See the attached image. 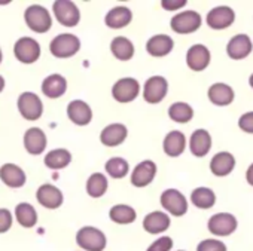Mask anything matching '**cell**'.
<instances>
[{"mask_svg": "<svg viewBox=\"0 0 253 251\" xmlns=\"http://www.w3.org/2000/svg\"><path fill=\"white\" fill-rule=\"evenodd\" d=\"M235 168V158L229 152H219L210 161V171L216 177H225Z\"/></svg>", "mask_w": 253, "mask_h": 251, "instance_id": "obj_20", "label": "cell"}, {"mask_svg": "<svg viewBox=\"0 0 253 251\" xmlns=\"http://www.w3.org/2000/svg\"><path fill=\"white\" fill-rule=\"evenodd\" d=\"M126 136H128V130H126L125 125L110 123L101 131L100 142H101V144H104L107 147H116L125 142Z\"/></svg>", "mask_w": 253, "mask_h": 251, "instance_id": "obj_16", "label": "cell"}, {"mask_svg": "<svg viewBox=\"0 0 253 251\" xmlns=\"http://www.w3.org/2000/svg\"><path fill=\"white\" fill-rule=\"evenodd\" d=\"M0 63H2V51H0Z\"/></svg>", "mask_w": 253, "mask_h": 251, "instance_id": "obj_45", "label": "cell"}, {"mask_svg": "<svg viewBox=\"0 0 253 251\" xmlns=\"http://www.w3.org/2000/svg\"><path fill=\"white\" fill-rule=\"evenodd\" d=\"M67 89V80L61 74H51L42 83V91L48 98H60Z\"/></svg>", "mask_w": 253, "mask_h": 251, "instance_id": "obj_29", "label": "cell"}, {"mask_svg": "<svg viewBox=\"0 0 253 251\" xmlns=\"http://www.w3.org/2000/svg\"><path fill=\"white\" fill-rule=\"evenodd\" d=\"M15 215H17L18 223L23 227H33L38 223V213H36L35 207L27 204V202H23V204L17 205Z\"/></svg>", "mask_w": 253, "mask_h": 251, "instance_id": "obj_35", "label": "cell"}, {"mask_svg": "<svg viewBox=\"0 0 253 251\" xmlns=\"http://www.w3.org/2000/svg\"><path fill=\"white\" fill-rule=\"evenodd\" d=\"M11 226H12V214L5 208H0V233L8 232Z\"/></svg>", "mask_w": 253, "mask_h": 251, "instance_id": "obj_40", "label": "cell"}, {"mask_svg": "<svg viewBox=\"0 0 253 251\" xmlns=\"http://www.w3.org/2000/svg\"><path fill=\"white\" fill-rule=\"evenodd\" d=\"M249 85L253 88V73H252V74H250V77H249Z\"/></svg>", "mask_w": 253, "mask_h": 251, "instance_id": "obj_44", "label": "cell"}, {"mask_svg": "<svg viewBox=\"0 0 253 251\" xmlns=\"http://www.w3.org/2000/svg\"><path fill=\"white\" fill-rule=\"evenodd\" d=\"M52 9H54V15H55L57 21L61 26H64V27L78 26V23L81 20V12L73 2H69V0H57V2L52 5Z\"/></svg>", "mask_w": 253, "mask_h": 251, "instance_id": "obj_8", "label": "cell"}, {"mask_svg": "<svg viewBox=\"0 0 253 251\" xmlns=\"http://www.w3.org/2000/svg\"><path fill=\"white\" fill-rule=\"evenodd\" d=\"M109 217L113 223L116 224H130L137 218V213L133 207L125 205V204H118L113 205L109 211Z\"/></svg>", "mask_w": 253, "mask_h": 251, "instance_id": "obj_30", "label": "cell"}, {"mask_svg": "<svg viewBox=\"0 0 253 251\" xmlns=\"http://www.w3.org/2000/svg\"><path fill=\"white\" fill-rule=\"evenodd\" d=\"M51 54L57 58H70L81 49V40L75 35L64 33L52 39L49 45Z\"/></svg>", "mask_w": 253, "mask_h": 251, "instance_id": "obj_3", "label": "cell"}, {"mask_svg": "<svg viewBox=\"0 0 253 251\" xmlns=\"http://www.w3.org/2000/svg\"><path fill=\"white\" fill-rule=\"evenodd\" d=\"M189 149H191V153L197 158L206 156L211 149V137L209 131L206 130L194 131L189 139Z\"/></svg>", "mask_w": 253, "mask_h": 251, "instance_id": "obj_23", "label": "cell"}, {"mask_svg": "<svg viewBox=\"0 0 253 251\" xmlns=\"http://www.w3.org/2000/svg\"><path fill=\"white\" fill-rule=\"evenodd\" d=\"M18 110L27 120H38L43 113V104L41 98L33 92H24L18 98Z\"/></svg>", "mask_w": 253, "mask_h": 251, "instance_id": "obj_10", "label": "cell"}, {"mask_svg": "<svg viewBox=\"0 0 253 251\" xmlns=\"http://www.w3.org/2000/svg\"><path fill=\"white\" fill-rule=\"evenodd\" d=\"M246 180L250 186H253V164L247 168V173H246Z\"/></svg>", "mask_w": 253, "mask_h": 251, "instance_id": "obj_42", "label": "cell"}, {"mask_svg": "<svg viewBox=\"0 0 253 251\" xmlns=\"http://www.w3.org/2000/svg\"><path fill=\"white\" fill-rule=\"evenodd\" d=\"M3 88H5V79H3L2 76H0V92L3 91Z\"/></svg>", "mask_w": 253, "mask_h": 251, "instance_id": "obj_43", "label": "cell"}, {"mask_svg": "<svg viewBox=\"0 0 253 251\" xmlns=\"http://www.w3.org/2000/svg\"><path fill=\"white\" fill-rule=\"evenodd\" d=\"M170 224L171 220L164 211H152L143 218V229L151 235L164 233L170 227Z\"/></svg>", "mask_w": 253, "mask_h": 251, "instance_id": "obj_18", "label": "cell"}, {"mask_svg": "<svg viewBox=\"0 0 253 251\" xmlns=\"http://www.w3.org/2000/svg\"><path fill=\"white\" fill-rule=\"evenodd\" d=\"M161 207L174 217H182L188 211V201L177 189H167L161 195Z\"/></svg>", "mask_w": 253, "mask_h": 251, "instance_id": "obj_5", "label": "cell"}, {"mask_svg": "<svg viewBox=\"0 0 253 251\" xmlns=\"http://www.w3.org/2000/svg\"><path fill=\"white\" fill-rule=\"evenodd\" d=\"M72 161V155L69 150L66 149H55L51 150L46 156H45V165L51 170H61L66 168Z\"/></svg>", "mask_w": 253, "mask_h": 251, "instance_id": "obj_33", "label": "cell"}, {"mask_svg": "<svg viewBox=\"0 0 253 251\" xmlns=\"http://www.w3.org/2000/svg\"><path fill=\"white\" fill-rule=\"evenodd\" d=\"M161 5L166 11H176L186 5V0H163Z\"/></svg>", "mask_w": 253, "mask_h": 251, "instance_id": "obj_41", "label": "cell"}, {"mask_svg": "<svg viewBox=\"0 0 253 251\" xmlns=\"http://www.w3.org/2000/svg\"><path fill=\"white\" fill-rule=\"evenodd\" d=\"M210 60H211V55H210L209 48L201 43L192 45L186 52V64L194 72L206 70L210 64Z\"/></svg>", "mask_w": 253, "mask_h": 251, "instance_id": "obj_13", "label": "cell"}, {"mask_svg": "<svg viewBox=\"0 0 253 251\" xmlns=\"http://www.w3.org/2000/svg\"><path fill=\"white\" fill-rule=\"evenodd\" d=\"M209 100L214 104V106H229L232 101H234V89L226 85V83H213L210 88H209Z\"/></svg>", "mask_w": 253, "mask_h": 251, "instance_id": "obj_24", "label": "cell"}, {"mask_svg": "<svg viewBox=\"0 0 253 251\" xmlns=\"http://www.w3.org/2000/svg\"><path fill=\"white\" fill-rule=\"evenodd\" d=\"M173 248V239L170 236H160L154 241L146 251H170Z\"/></svg>", "mask_w": 253, "mask_h": 251, "instance_id": "obj_38", "label": "cell"}, {"mask_svg": "<svg viewBox=\"0 0 253 251\" xmlns=\"http://www.w3.org/2000/svg\"><path fill=\"white\" fill-rule=\"evenodd\" d=\"M14 52H15V57L21 63L32 64L38 61V58L41 57V46L32 37H21L20 40H17L14 46Z\"/></svg>", "mask_w": 253, "mask_h": 251, "instance_id": "obj_11", "label": "cell"}, {"mask_svg": "<svg viewBox=\"0 0 253 251\" xmlns=\"http://www.w3.org/2000/svg\"><path fill=\"white\" fill-rule=\"evenodd\" d=\"M238 221L235 215L229 213H217L209 218L207 227L209 232L213 233L214 236H229L237 230Z\"/></svg>", "mask_w": 253, "mask_h": 251, "instance_id": "obj_7", "label": "cell"}, {"mask_svg": "<svg viewBox=\"0 0 253 251\" xmlns=\"http://www.w3.org/2000/svg\"><path fill=\"white\" fill-rule=\"evenodd\" d=\"M140 92V83L134 77H124L112 86V95L118 103H131Z\"/></svg>", "mask_w": 253, "mask_h": 251, "instance_id": "obj_6", "label": "cell"}, {"mask_svg": "<svg viewBox=\"0 0 253 251\" xmlns=\"http://www.w3.org/2000/svg\"><path fill=\"white\" fill-rule=\"evenodd\" d=\"M106 173L112 177V179H124L130 171V165L124 158H110L106 162Z\"/></svg>", "mask_w": 253, "mask_h": 251, "instance_id": "obj_36", "label": "cell"}, {"mask_svg": "<svg viewBox=\"0 0 253 251\" xmlns=\"http://www.w3.org/2000/svg\"><path fill=\"white\" fill-rule=\"evenodd\" d=\"M24 18H26L29 29H32L36 33H46L52 26V20H51L49 12L39 5L29 6L26 9Z\"/></svg>", "mask_w": 253, "mask_h": 251, "instance_id": "obj_4", "label": "cell"}, {"mask_svg": "<svg viewBox=\"0 0 253 251\" xmlns=\"http://www.w3.org/2000/svg\"><path fill=\"white\" fill-rule=\"evenodd\" d=\"M177 251H185V250H177Z\"/></svg>", "mask_w": 253, "mask_h": 251, "instance_id": "obj_46", "label": "cell"}, {"mask_svg": "<svg viewBox=\"0 0 253 251\" xmlns=\"http://www.w3.org/2000/svg\"><path fill=\"white\" fill-rule=\"evenodd\" d=\"M169 92V82L163 76H152L145 82L143 98L149 104L161 103Z\"/></svg>", "mask_w": 253, "mask_h": 251, "instance_id": "obj_9", "label": "cell"}, {"mask_svg": "<svg viewBox=\"0 0 253 251\" xmlns=\"http://www.w3.org/2000/svg\"><path fill=\"white\" fill-rule=\"evenodd\" d=\"M110 51L113 57L119 61H128L134 57V45L130 39L118 36L110 43Z\"/></svg>", "mask_w": 253, "mask_h": 251, "instance_id": "obj_28", "label": "cell"}, {"mask_svg": "<svg viewBox=\"0 0 253 251\" xmlns=\"http://www.w3.org/2000/svg\"><path fill=\"white\" fill-rule=\"evenodd\" d=\"M191 202L200 210H210L216 204V193L209 187H197L191 193Z\"/></svg>", "mask_w": 253, "mask_h": 251, "instance_id": "obj_31", "label": "cell"}, {"mask_svg": "<svg viewBox=\"0 0 253 251\" xmlns=\"http://www.w3.org/2000/svg\"><path fill=\"white\" fill-rule=\"evenodd\" d=\"M36 198L39 204L48 210H55L63 204V193L58 187L51 184H43L38 189Z\"/></svg>", "mask_w": 253, "mask_h": 251, "instance_id": "obj_19", "label": "cell"}, {"mask_svg": "<svg viewBox=\"0 0 253 251\" xmlns=\"http://www.w3.org/2000/svg\"><path fill=\"white\" fill-rule=\"evenodd\" d=\"M107 179L101 173H94L86 181V193L91 198H101L107 192Z\"/></svg>", "mask_w": 253, "mask_h": 251, "instance_id": "obj_34", "label": "cell"}, {"mask_svg": "<svg viewBox=\"0 0 253 251\" xmlns=\"http://www.w3.org/2000/svg\"><path fill=\"white\" fill-rule=\"evenodd\" d=\"M67 116L75 125L85 127V125H88L92 119V110L85 101L75 100V101L69 103V106H67Z\"/></svg>", "mask_w": 253, "mask_h": 251, "instance_id": "obj_17", "label": "cell"}, {"mask_svg": "<svg viewBox=\"0 0 253 251\" xmlns=\"http://www.w3.org/2000/svg\"><path fill=\"white\" fill-rule=\"evenodd\" d=\"M253 51L252 39L247 35H235L226 45V54L232 60H244Z\"/></svg>", "mask_w": 253, "mask_h": 251, "instance_id": "obj_15", "label": "cell"}, {"mask_svg": "<svg viewBox=\"0 0 253 251\" xmlns=\"http://www.w3.org/2000/svg\"><path fill=\"white\" fill-rule=\"evenodd\" d=\"M157 164L154 161H142L139 165H136V168L133 170L131 174V184L136 187H146L149 186L155 176H157Z\"/></svg>", "mask_w": 253, "mask_h": 251, "instance_id": "obj_14", "label": "cell"}, {"mask_svg": "<svg viewBox=\"0 0 253 251\" xmlns=\"http://www.w3.org/2000/svg\"><path fill=\"white\" fill-rule=\"evenodd\" d=\"M197 251H228V248L222 241L216 238H209L197 245Z\"/></svg>", "mask_w": 253, "mask_h": 251, "instance_id": "obj_37", "label": "cell"}, {"mask_svg": "<svg viewBox=\"0 0 253 251\" xmlns=\"http://www.w3.org/2000/svg\"><path fill=\"white\" fill-rule=\"evenodd\" d=\"M186 147V139L185 134L180 131H170L163 143V149L166 152L167 156L170 158H177L183 153Z\"/></svg>", "mask_w": 253, "mask_h": 251, "instance_id": "obj_25", "label": "cell"}, {"mask_svg": "<svg viewBox=\"0 0 253 251\" xmlns=\"http://www.w3.org/2000/svg\"><path fill=\"white\" fill-rule=\"evenodd\" d=\"M169 116L171 120H174L177 123H188L194 117V108L188 103L177 101V103H173L170 106Z\"/></svg>", "mask_w": 253, "mask_h": 251, "instance_id": "obj_32", "label": "cell"}, {"mask_svg": "<svg viewBox=\"0 0 253 251\" xmlns=\"http://www.w3.org/2000/svg\"><path fill=\"white\" fill-rule=\"evenodd\" d=\"M133 20V12L130 8L126 6H116L113 9H110L107 14H106V18H104V23L109 29H124Z\"/></svg>", "mask_w": 253, "mask_h": 251, "instance_id": "obj_21", "label": "cell"}, {"mask_svg": "<svg viewBox=\"0 0 253 251\" xmlns=\"http://www.w3.org/2000/svg\"><path fill=\"white\" fill-rule=\"evenodd\" d=\"M174 42L169 35H155L146 43V51L152 57H166L173 51Z\"/></svg>", "mask_w": 253, "mask_h": 251, "instance_id": "obj_22", "label": "cell"}, {"mask_svg": "<svg viewBox=\"0 0 253 251\" xmlns=\"http://www.w3.org/2000/svg\"><path fill=\"white\" fill-rule=\"evenodd\" d=\"M234 20H235V12L228 6L213 8L206 17L207 26L213 30H225L232 26Z\"/></svg>", "mask_w": 253, "mask_h": 251, "instance_id": "obj_12", "label": "cell"}, {"mask_svg": "<svg viewBox=\"0 0 253 251\" xmlns=\"http://www.w3.org/2000/svg\"><path fill=\"white\" fill-rule=\"evenodd\" d=\"M203 24V18L197 11H183L174 15L170 21L171 30L177 35L195 33Z\"/></svg>", "mask_w": 253, "mask_h": 251, "instance_id": "obj_2", "label": "cell"}, {"mask_svg": "<svg viewBox=\"0 0 253 251\" xmlns=\"http://www.w3.org/2000/svg\"><path fill=\"white\" fill-rule=\"evenodd\" d=\"M238 127L241 131L247 134H253V111H247L241 114V117L238 119Z\"/></svg>", "mask_w": 253, "mask_h": 251, "instance_id": "obj_39", "label": "cell"}, {"mask_svg": "<svg viewBox=\"0 0 253 251\" xmlns=\"http://www.w3.org/2000/svg\"><path fill=\"white\" fill-rule=\"evenodd\" d=\"M0 179L9 187H21L26 183L24 171L14 164H5L0 168Z\"/></svg>", "mask_w": 253, "mask_h": 251, "instance_id": "obj_27", "label": "cell"}, {"mask_svg": "<svg viewBox=\"0 0 253 251\" xmlns=\"http://www.w3.org/2000/svg\"><path fill=\"white\" fill-rule=\"evenodd\" d=\"M76 242L85 251H103L107 245L106 235L94 226L79 229L76 233Z\"/></svg>", "mask_w": 253, "mask_h": 251, "instance_id": "obj_1", "label": "cell"}, {"mask_svg": "<svg viewBox=\"0 0 253 251\" xmlns=\"http://www.w3.org/2000/svg\"><path fill=\"white\" fill-rule=\"evenodd\" d=\"M26 150L32 155H41L46 147V136L39 128H30L24 136Z\"/></svg>", "mask_w": 253, "mask_h": 251, "instance_id": "obj_26", "label": "cell"}]
</instances>
